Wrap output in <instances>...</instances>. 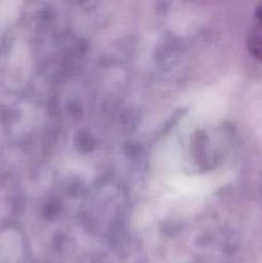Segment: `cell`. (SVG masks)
Returning a JSON list of instances; mask_svg holds the SVG:
<instances>
[{"instance_id": "6da1fadb", "label": "cell", "mask_w": 262, "mask_h": 263, "mask_svg": "<svg viewBox=\"0 0 262 263\" xmlns=\"http://www.w3.org/2000/svg\"><path fill=\"white\" fill-rule=\"evenodd\" d=\"M247 45L252 55L258 61H262V4H259L254 12Z\"/></svg>"}]
</instances>
